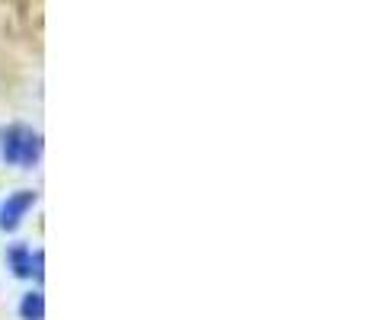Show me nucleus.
I'll use <instances>...</instances> for the list:
<instances>
[{"instance_id": "f257e3e1", "label": "nucleus", "mask_w": 365, "mask_h": 320, "mask_svg": "<svg viewBox=\"0 0 365 320\" xmlns=\"http://www.w3.org/2000/svg\"><path fill=\"white\" fill-rule=\"evenodd\" d=\"M0 158L10 167H36L42 158V135L29 125H10L0 132Z\"/></svg>"}, {"instance_id": "f03ea898", "label": "nucleus", "mask_w": 365, "mask_h": 320, "mask_svg": "<svg viewBox=\"0 0 365 320\" xmlns=\"http://www.w3.org/2000/svg\"><path fill=\"white\" fill-rule=\"evenodd\" d=\"M32 205H36V192H32V189L6 195V202L0 205V227H4V231H16L19 221L26 218V212H29Z\"/></svg>"}, {"instance_id": "7ed1b4c3", "label": "nucleus", "mask_w": 365, "mask_h": 320, "mask_svg": "<svg viewBox=\"0 0 365 320\" xmlns=\"http://www.w3.org/2000/svg\"><path fill=\"white\" fill-rule=\"evenodd\" d=\"M6 259H10L13 272H16L19 279H29V276L42 279V253H36V257H32L29 247H13V250L6 253Z\"/></svg>"}, {"instance_id": "20e7f679", "label": "nucleus", "mask_w": 365, "mask_h": 320, "mask_svg": "<svg viewBox=\"0 0 365 320\" xmlns=\"http://www.w3.org/2000/svg\"><path fill=\"white\" fill-rule=\"evenodd\" d=\"M19 317L23 320H45V295L42 291H29L19 301Z\"/></svg>"}]
</instances>
